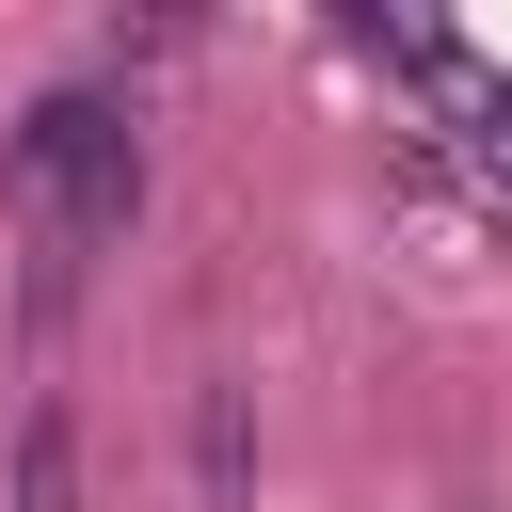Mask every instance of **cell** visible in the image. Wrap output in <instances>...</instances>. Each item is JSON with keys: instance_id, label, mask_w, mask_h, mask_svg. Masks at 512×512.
<instances>
[{"instance_id": "cell-2", "label": "cell", "mask_w": 512, "mask_h": 512, "mask_svg": "<svg viewBox=\"0 0 512 512\" xmlns=\"http://www.w3.org/2000/svg\"><path fill=\"white\" fill-rule=\"evenodd\" d=\"M192 464H208V496H224V512H256V416H240V384H208V416H192Z\"/></svg>"}, {"instance_id": "cell-1", "label": "cell", "mask_w": 512, "mask_h": 512, "mask_svg": "<svg viewBox=\"0 0 512 512\" xmlns=\"http://www.w3.org/2000/svg\"><path fill=\"white\" fill-rule=\"evenodd\" d=\"M16 192H32V224H48V272H64L80 240H128V208H144V128H128V96H96V80L32 96V112H16Z\"/></svg>"}, {"instance_id": "cell-3", "label": "cell", "mask_w": 512, "mask_h": 512, "mask_svg": "<svg viewBox=\"0 0 512 512\" xmlns=\"http://www.w3.org/2000/svg\"><path fill=\"white\" fill-rule=\"evenodd\" d=\"M16 512H80V432H64V400H32V432H16Z\"/></svg>"}]
</instances>
